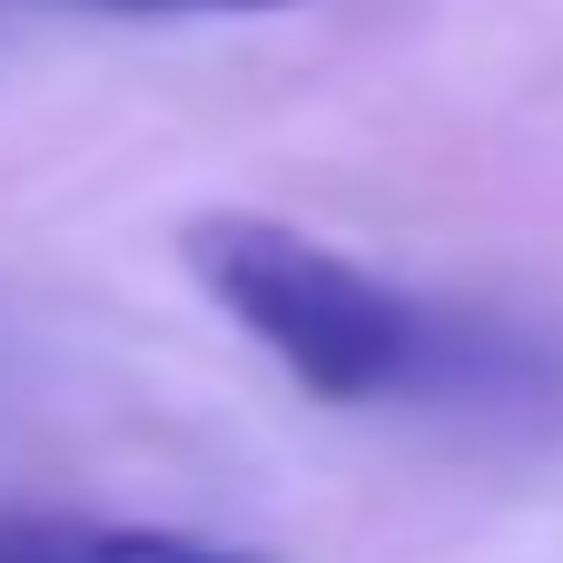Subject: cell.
Segmentation results:
<instances>
[{
    "label": "cell",
    "instance_id": "1",
    "mask_svg": "<svg viewBox=\"0 0 563 563\" xmlns=\"http://www.w3.org/2000/svg\"><path fill=\"white\" fill-rule=\"evenodd\" d=\"M178 257L218 297V317L247 346H267L287 366V386L317 406H455V396L525 406L544 386L534 336H515L475 307L416 297L287 218H247V208L188 218Z\"/></svg>",
    "mask_w": 563,
    "mask_h": 563
},
{
    "label": "cell",
    "instance_id": "2",
    "mask_svg": "<svg viewBox=\"0 0 563 563\" xmlns=\"http://www.w3.org/2000/svg\"><path fill=\"white\" fill-rule=\"evenodd\" d=\"M0 563H257L238 544L178 525H109V515H0Z\"/></svg>",
    "mask_w": 563,
    "mask_h": 563
},
{
    "label": "cell",
    "instance_id": "3",
    "mask_svg": "<svg viewBox=\"0 0 563 563\" xmlns=\"http://www.w3.org/2000/svg\"><path fill=\"white\" fill-rule=\"evenodd\" d=\"M79 10H119V20H208V10H297V0H79Z\"/></svg>",
    "mask_w": 563,
    "mask_h": 563
}]
</instances>
